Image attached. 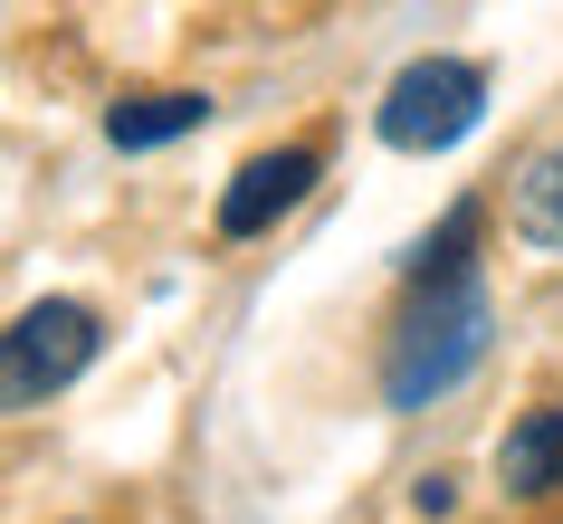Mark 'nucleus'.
Segmentation results:
<instances>
[{
	"label": "nucleus",
	"instance_id": "f257e3e1",
	"mask_svg": "<svg viewBox=\"0 0 563 524\" xmlns=\"http://www.w3.org/2000/svg\"><path fill=\"white\" fill-rule=\"evenodd\" d=\"M487 334H497V315H487V287H477V267L420 277L411 315L391 324L383 401H391V410H430V401H449V391H459V381L487 363Z\"/></svg>",
	"mask_w": 563,
	"mask_h": 524
},
{
	"label": "nucleus",
	"instance_id": "f03ea898",
	"mask_svg": "<svg viewBox=\"0 0 563 524\" xmlns=\"http://www.w3.org/2000/svg\"><path fill=\"white\" fill-rule=\"evenodd\" d=\"M477 115H487V67H468V58H411L383 87V105H373V134H383L391 153H449V144H468V134H477Z\"/></svg>",
	"mask_w": 563,
	"mask_h": 524
},
{
	"label": "nucleus",
	"instance_id": "7ed1b4c3",
	"mask_svg": "<svg viewBox=\"0 0 563 524\" xmlns=\"http://www.w3.org/2000/svg\"><path fill=\"white\" fill-rule=\"evenodd\" d=\"M96 315L77 305V296H38V305H20V324H10V410H38L48 391H67V381L96 363Z\"/></svg>",
	"mask_w": 563,
	"mask_h": 524
},
{
	"label": "nucleus",
	"instance_id": "20e7f679",
	"mask_svg": "<svg viewBox=\"0 0 563 524\" xmlns=\"http://www.w3.org/2000/svg\"><path fill=\"white\" fill-rule=\"evenodd\" d=\"M306 191H316V153H306V144L239 163L230 191H220V238H258V230H277V220H287Z\"/></svg>",
	"mask_w": 563,
	"mask_h": 524
},
{
	"label": "nucleus",
	"instance_id": "39448f33",
	"mask_svg": "<svg viewBox=\"0 0 563 524\" xmlns=\"http://www.w3.org/2000/svg\"><path fill=\"white\" fill-rule=\"evenodd\" d=\"M506 230L526 238V248H544V258H563V134L516 163V181H506Z\"/></svg>",
	"mask_w": 563,
	"mask_h": 524
},
{
	"label": "nucleus",
	"instance_id": "423d86ee",
	"mask_svg": "<svg viewBox=\"0 0 563 524\" xmlns=\"http://www.w3.org/2000/svg\"><path fill=\"white\" fill-rule=\"evenodd\" d=\"M497 487H506V495H526V505L563 487V410H554V401L526 410V420L497 438Z\"/></svg>",
	"mask_w": 563,
	"mask_h": 524
},
{
	"label": "nucleus",
	"instance_id": "0eeeda50",
	"mask_svg": "<svg viewBox=\"0 0 563 524\" xmlns=\"http://www.w3.org/2000/svg\"><path fill=\"white\" fill-rule=\"evenodd\" d=\"M201 124H210V96L163 87V96H124V105H106V144H115V153H153V144L201 134Z\"/></svg>",
	"mask_w": 563,
	"mask_h": 524
},
{
	"label": "nucleus",
	"instance_id": "6e6552de",
	"mask_svg": "<svg viewBox=\"0 0 563 524\" xmlns=\"http://www.w3.org/2000/svg\"><path fill=\"white\" fill-rule=\"evenodd\" d=\"M468 238H477V201H459V210L440 220V238H420V248H411L401 267H411V277H449V267H468V258H459Z\"/></svg>",
	"mask_w": 563,
	"mask_h": 524
}]
</instances>
